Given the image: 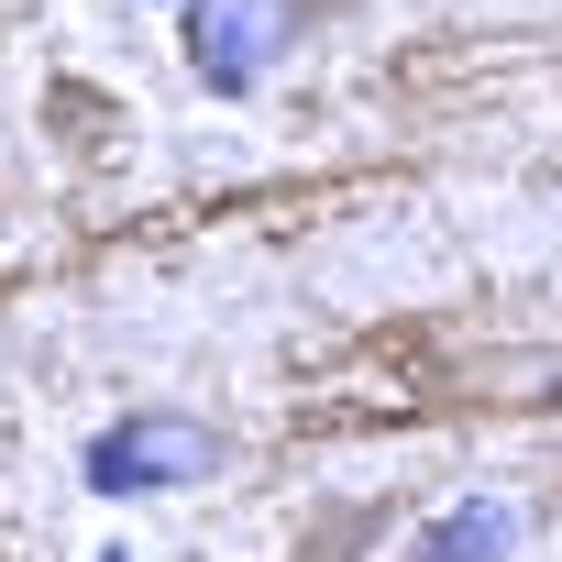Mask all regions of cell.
I'll return each mask as SVG.
<instances>
[{
	"mask_svg": "<svg viewBox=\"0 0 562 562\" xmlns=\"http://www.w3.org/2000/svg\"><path fill=\"white\" fill-rule=\"evenodd\" d=\"M89 496H177V485H210L221 474V430L199 408H133L89 441Z\"/></svg>",
	"mask_w": 562,
	"mask_h": 562,
	"instance_id": "1",
	"label": "cell"
},
{
	"mask_svg": "<svg viewBox=\"0 0 562 562\" xmlns=\"http://www.w3.org/2000/svg\"><path fill=\"white\" fill-rule=\"evenodd\" d=\"M507 551H518V507L507 496H463V507H441L408 540V562H507Z\"/></svg>",
	"mask_w": 562,
	"mask_h": 562,
	"instance_id": "3",
	"label": "cell"
},
{
	"mask_svg": "<svg viewBox=\"0 0 562 562\" xmlns=\"http://www.w3.org/2000/svg\"><path fill=\"white\" fill-rule=\"evenodd\" d=\"M177 12H188V78L221 100L265 89L276 56L310 34V0H177Z\"/></svg>",
	"mask_w": 562,
	"mask_h": 562,
	"instance_id": "2",
	"label": "cell"
}]
</instances>
